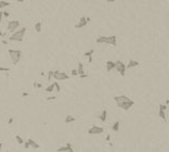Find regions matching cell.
Instances as JSON below:
<instances>
[{"instance_id": "cell-18", "label": "cell", "mask_w": 169, "mask_h": 152, "mask_svg": "<svg viewBox=\"0 0 169 152\" xmlns=\"http://www.w3.org/2000/svg\"><path fill=\"white\" fill-rule=\"evenodd\" d=\"M76 121V118L74 117V116H72V115H66L65 116V124H70V123H73V122H75Z\"/></svg>"}, {"instance_id": "cell-13", "label": "cell", "mask_w": 169, "mask_h": 152, "mask_svg": "<svg viewBox=\"0 0 169 152\" xmlns=\"http://www.w3.org/2000/svg\"><path fill=\"white\" fill-rule=\"evenodd\" d=\"M97 44H107V36H100L95 39Z\"/></svg>"}, {"instance_id": "cell-40", "label": "cell", "mask_w": 169, "mask_h": 152, "mask_svg": "<svg viewBox=\"0 0 169 152\" xmlns=\"http://www.w3.org/2000/svg\"><path fill=\"white\" fill-rule=\"evenodd\" d=\"M1 150H2V143L0 142V151H1Z\"/></svg>"}, {"instance_id": "cell-29", "label": "cell", "mask_w": 169, "mask_h": 152, "mask_svg": "<svg viewBox=\"0 0 169 152\" xmlns=\"http://www.w3.org/2000/svg\"><path fill=\"white\" fill-rule=\"evenodd\" d=\"M10 68L9 67H3V66H0V72H9Z\"/></svg>"}, {"instance_id": "cell-30", "label": "cell", "mask_w": 169, "mask_h": 152, "mask_svg": "<svg viewBox=\"0 0 169 152\" xmlns=\"http://www.w3.org/2000/svg\"><path fill=\"white\" fill-rule=\"evenodd\" d=\"M70 74H72L73 76H77L78 74H77V70H75V68H74V70H72V71H70Z\"/></svg>"}, {"instance_id": "cell-21", "label": "cell", "mask_w": 169, "mask_h": 152, "mask_svg": "<svg viewBox=\"0 0 169 152\" xmlns=\"http://www.w3.org/2000/svg\"><path fill=\"white\" fill-rule=\"evenodd\" d=\"M158 116H159L161 120L167 121V117H166V112H165V111H159V112H158Z\"/></svg>"}, {"instance_id": "cell-14", "label": "cell", "mask_w": 169, "mask_h": 152, "mask_svg": "<svg viewBox=\"0 0 169 152\" xmlns=\"http://www.w3.org/2000/svg\"><path fill=\"white\" fill-rule=\"evenodd\" d=\"M77 74L79 76L84 75L85 74V70H84V65H82L81 62L78 63V67H77Z\"/></svg>"}, {"instance_id": "cell-16", "label": "cell", "mask_w": 169, "mask_h": 152, "mask_svg": "<svg viewBox=\"0 0 169 152\" xmlns=\"http://www.w3.org/2000/svg\"><path fill=\"white\" fill-rule=\"evenodd\" d=\"M115 68V62H113V61H107L106 62V71L107 72H111L112 70H114Z\"/></svg>"}, {"instance_id": "cell-10", "label": "cell", "mask_w": 169, "mask_h": 152, "mask_svg": "<svg viewBox=\"0 0 169 152\" xmlns=\"http://www.w3.org/2000/svg\"><path fill=\"white\" fill-rule=\"evenodd\" d=\"M73 149V147H72V143L70 142H67L65 146H63V147H60L59 149H57V152H67V151H69V150H72Z\"/></svg>"}, {"instance_id": "cell-32", "label": "cell", "mask_w": 169, "mask_h": 152, "mask_svg": "<svg viewBox=\"0 0 169 152\" xmlns=\"http://www.w3.org/2000/svg\"><path fill=\"white\" fill-rule=\"evenodd\" d=\"M55 99H56V97L52 96V97H48V98H47V100H48V101H53V100H55Z\"/></svg>"}, {"instance_id": "cell-23", "label": "cell", "mask_w": 169, "mask_h": 152, "mask_svg": "<svg viewBox=\"0 0 169 152\" xmlns=\"http://www.w3.org/2000/svg\"><path fill=\"white\" fill-rule=\"evenodd\" d=\"M15 139H16L17 143H19V144H21V146H22V144L24 143V140H23V138H22V137L20 136V135H16V136H15Z\"/></svg>"}, {"instance_id": "cell-1", "label": "cell", "mask_w": 169, "mask_h": 152, "mask_svg": "<svg viewBox=\"0 0 169 152\" xmlns=\"http://www.w3.org/2000/svg\"><path fill=\"white\" fill-rule=\"evenodd\" d=\"M25 33H26V27H22V28H20L19 30H15V32L11 35V37H9V40L10 41H17V42L23 41Z\"/></svg>"}, {"instance_id": "cell-20", "label": "cell", "mask_w": 169, "mask_h": 152, "mask_svg": "<svg viewBox=\"0 0 169 152\" xmlns=\"http://www.w3.org/2000/svg\"><path fill=\"white\" fill-rule=\"evenodd\" d=\"M35 30H36L37 33L41 32V22H37L36 24H35Z\"/></svg>"}, {"instance_id": "cell-28", "label": "cell", "mask_w": 169, "mask_h": 152, "mask_svg": "<svg viewBox=\"0 0 169 152\" xmlns=\"http://www.w3.org/2000/svg\"><path fill=\"white\" fill-rule=\"evenodd\" d=\"M51 78H53V71H50V72L48 73V80H50Z\"/></svg>"}, {"instance_id": "cell-24", "label": "cell", "mask_w": 169, "mask_h": 152, "mask_svg": "<svg viewBox=\"0 0 169 152\" xmlns=\"http://www.w3.org/2000/svg\"><path fill=\"white\" fill-rule=\"evenodd\" d=\"M93 52H94V50L91 49V50H88V51H86L85 52V57H87V58H89V57H92V54H93Z\"/></svg>"}, {"instance_id": "cell-37", "label": "cell", "mask_w": 169, "mask_h": 152, "mask_svg": "<svg viewBox=\"0 0 169 152\" xmlns=\"http://www.w3.org/2000/svg\"><path fill=\"white\" fill-rule=\"evenodd\" d=\"M87 74H84V75H81V76H80V77H81V78H86V77H87Z\"/></svg>"}, {"instance_id": "cell-22", "label": "cell", "mask_w": 169, "mask_h": 152, "mask_svg": "<svg viewBox=\"0 0 169 152\" xmlns=\"http://www.w3.org/2000/svg\"><path fill=\"white\" fill-rule=\"evenodd\" d=\"M9 6H10V2H8V1H0V9H4V8H7Z\"/></svg>"}, {"instance_id": "cell-41", "label": "cell", "mask_w": 169, "mask_h": 152, "mask_svg": "<svg viewBox=\"0 0 169 152\" xmlns=\"http://www.w3.org/2000/svg\"><path fill=\"white\" fill-rule=\"evenodd\" d=\"M67 152H74V149H72V150H69V151H67Z\"/></svg>"}, {"instance_id": "cell-9", "label": "cell", "mask_w": 169, "mask_h": 152, "mask_svg": "<svg viewBox=\"0 0 169 152\" xmlns=\"http://www.w3.org/2000/svg\"><path fill=\"white\" fill-rule=\"evenodd\" d=\"M129 100H130V98L127 97V96H117V97H114V101L117 103V104L127 102V101H129Z\"/></svg>"}, {"instance_id": "cell-2", "label": "cell", "mask_w": 169, "mask_h": 152, "mask_svg": "<svg viewBox=\"0 0 169 152\" xmlns=\"http://www.w3.org/2000/svg\"><path fill=\"white\" fill-rule=\"evenodd\" d=\"M9 55L11 58V61L13 64H17L20 62L22 58V51L21 50H16V49H9Z\"/></svg>"}, {"instance_id": "cell-6", "label": "cell", "mask_w": 169, "mask_h": 152, "mask_svg": "<svg viewBox=\"0 0 169 152\" xmlns=\"http://www.w3.org/2000/svg\"><path fill=\"white\" fill-rule=\"evenodd\" d=\"M103 131H104V128L100 127V126H92L88 129V134H90V135H100Z\"/></svg>"}, {"instance_id": "cell-33", "label": "cell", "mask_w": 169, "mask_h": 152, "mask_svg": "<svg viewBox=\"0 0 169 152\" xmlns=\"http://www.w3.org/2000/svg\"><path fill=\"white\" fill-rule=\"evenodd\" d=\"M23 144H24V148L25 149H28L29 148V144H28V142H27V141H24Z\"/></svg>"}, {"instance_id": "cell-5", "label": "cell", "mask_w": 169, "mask_h": 152, "mask_svg": "<svg viewBox=\"0 0 169 152\" xmlns=\"http://www.w3.org/2000/svg\"><path fill=\"white\" fill-rule=\"evenodd\" d=\"M19 27H20V21H17V20H13V21H10L8 23V30L11 33H14Z\"/></svg>"}, {"instance_id": "cell-8", "label": "cell", "mask_w": 169, "mask_h": 152, "mask_svg": "<svg viewBox=\"0 0 169 152\" xmlns=\"http://www.w3.org/2000/svg\"><path fill=\"white\" fill-rule=\"evenodd\" d=\"M90 21H91L90 17H81V19L79 20V22L75 25V27H76V28H82V27H85Z\"/></svg>"}, {"instance_id": "cell-3", "label": "cell", "mask_w": 169, "mask_h": 152, "mask_svg": "<svg viewBox=\"0 0 169 152\" xmlns=\"http://www.w3.org/2000/svg\"><path fill=\"white\" fill-rule=\"evenodd\" d=\"M53 78L55 80H67L69 76L65 72H61V71H53Z\"/></svg>"}, {"instance_id": "cell-12", "label": "cell", "mask_w": 169, "mask_h": 152, "mask_svg": "<svg viewBox=\"0 0 169 152\" xmlns=\"http://www.w3.org/2000/svg\"><path fill=\"white\" fill-rule=\"evenodd\" d=\"M139 64H140V63H139L138 61H135V60H130L129 62H128V64H127V66H126V68H133V67H137V66H139Z\"/></svg>"}, {"instance_id": "cell-17", "label": "cell", "mask_w": 169, "mask_h": 152, "mask_svg": "<svg viewBox=\"0 0 169 152\" xmlns=\"http://www.w3.org/2000/svg\"><path fill=\"white\" fill-rule=\"evenodd\" d=\"M27 142H28L29 147H32V148H34V149H38L39 147H40L39 143H37L36 141L33 140V139H28V140H27Z\"/></svg>"}, {"instance_id": "cell-15", "label": "cell", "mask_w": 169, "mask_h": 152, "mask_svg": "<svg viewBox=\"0 0 169 152\" xmlns=\"http://www.w3.org/2000/svg\"><path fill=\"white\" fill-rule=\"evenodd\" d=\"M106 118H107V111L104 109V110H103L102 112H101V114H100L99 120L101 122H105V121H106Z\"/></svg>"}, {"instance_id": "cell-25", "label": "cell", "mask_w": 169, "mask_h": 152, "mask_svg": "<svg viewBox=\"0 0 169 152\" xmlns=\"http://www.w3.org/2000/svg\"><path fill=\"white\" fill-rule=\"evenodd\" d=\"M53 85H54V88L56 89L57 92H60V91H61V86H60V84L57 82H55V83H53Z\"/></svg>"}, {"instance_id": "cell-39", "label": "cell", "mask_w": 169, "mask_h": 152, "mask_svg": "<svg viewBox=\"0 0 169 152\" xmlns=\"http://www.w3.org/2000/svg\"><path fill=\"white\" fill-rule=\"evenodd\" d=\"M110 139H111V137H110V135H108V136L106 137V140H107V141H110Z\"/></svg>"}, {"instance_id": "cell-36", "label": "cell", "mask_w": 169, "mask_h": 152, "mask_svg": "<svg viewBox=\"0 0 169 152\" xmlns=\"http://www.w3.org/2000/svg\"><path fill=\"white\" fill-rule=\"evenodd\" d=\"M88 61H89V63H91V62H92V57H89V58H88Z\"/></svg>"}, {"instance_id": "cell-7", "label": "cell", "mask_w": 169, "mask_h": 152, "mask_svg": "<svg viewBox=\"0 0 169 152\" xmlns=\"http://www.w3.org/2000/svg\"><path fill=\"white\" fill-rule=\"evenodd\" d=\"M118 105V108H120L122 110H125V111H128L129 109L131 108V106H133L135 105V101L133 100H130L129 101H127V102H124V103H119V104H117Z\"/></svg>"}, {"instance_id": "cell-31", "label": "cell", "mask_w": 169, "mask_h": 152, "mask_svg": "<svg viewBox=\"0 0 169 152\" xmlns=\"http://www.w3.org/2000/svg\"><path fill=\"white\" fill-rule=\"evenodd\" d=\"M2 15H3L4 17H9L10 13H9V12H7V11H3V12H2Z\"/></svg>"}, {"instance_id": "cell-38", "label": "cell", "mask_w": 169, "mask_h": 152, "mask_svg": "<svg viewBox=\"0 0 169 152\" xmlns=\"http://www.w3.org/2000/svg\"><path fill=\"white\" fill-rule=\"evenodd\" d=\"M23 96H24V97H27V96H28V93H27V92H23Z\"/></svg>"}, {"instance_id": "cell-19", "label": "cell", "mask_w": 169, "mask_h": 152, "mask_svg": "<svg viewBox=\"0 0 169 152\" xmlns=\"http://www.w3.org/2000/svg\"><path fill=\"white\" fill-rule=\"evenodd\" d=\"M112 129H113V131H115V133H117L118 130H119V122H115L114 124H113V126H112Z\"/></svg>"}, {"instance_id": "cell-4", "label": "cell", "mask_w": 169, "mask_h": 152, "mask_svg": "<svg viewBox=\"0 0 169 152\" xmlns=\"http://www.w3.org/2000/svg\"><path fill=\"white\" fill-rule=\"evenodd\" d=\"M115 68L117 70V72H119V74L122 76L126 75V65L125 63L122 62V61H117L115 62Z\"/></svg>"}, {"instance_id": "cell-26", "label": "cell", "mask_w": 169, "mask_h": 152, "mask_svg": "<svg viewBox=\"0 0 169 152\" xmlns=\"http://www.w3.org/2000/svg\"><path fill=\"white\" fill-rule=\"evenodd\" d=\"M53 90H54V85H53V84H52V85H50L49 87L46 88V91H47V92H52Z\"/></svg>"}, {"instance_id": "cell-35", "label": "cell", "mask_w": 169, "mask_h": 152, "mask_svg": "<svg viewBox=\"0 0 169 152\" xmlns=\"http://www.w3.org/2000/svg\"><path fill=\"white\" fill-rule=\"evenodd\" d=\"M12 122H13V118H12V117H10V118H9V121H8V123H9V124H11Z\"/></svg>"}, {"instance_id": "cell-34", "label": "cell", "mask_w": 169, "mask_h": 152, "mask_svg": "<svg viewBox=\"0 0 169 152\" xmlns=\"http://www.w3.org/2000/svg\"><path fill=\"white\" fill-rule=\"evenodd\" d=\"M2 17H3V15H2V11L0 12V24H1V22H2Z\"/></svg>"}, {"instance_id": "cell-11", "label": "cell", "mask_w": 169, "mask_h": 152, "mask_svg": "<svg viewBox=\"0 0 169 152\" xmlns=\"http://www.w3.org/2000/svg\"><path fill=\"white\" fill-rule=\"evenodd\" d=\"M107 44H110L112 46H116V45H117V37H116L115 35L107 37Z\"/></svg>"}, {"instance_id": "cell-27", "label": "cell", "mask_w": 169, "mask_h": 152, "mask_svg": "<svg viewBox=\"0 0 169 152\" xmlns=\"http://www.w3.org/2000/svg\"><path fill=\"white\" fill-rule=\"evenodd\" d=\"M166 110H167V105L166 104H160L159 105V111H165L166 112Z\"/></svg>"}]
</instances>
